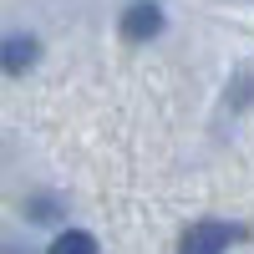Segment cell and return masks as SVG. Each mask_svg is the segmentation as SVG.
Segmentation results:
<instances>
[{
  "label": "cell",
  "instance_id": "1",
  "mask_svg": "<svg viewBox=\"0 0 254 254\" xmlns=\"http://www.w3.org/2000/svg\"><path fill=\"white\" fill-rule=\"evenodd\" d=\"M239 239V229L234 224H219V219H203V224H193L183 234V244H178V254H224L229 244Z\"/></svg>",
  "mask_w": 254,
  "mask_h": 254
},
{
  "label": "cell",
  "instance_id": "2",
  "mask_svg": "<svg viewBox=\"0 0 254 254\" xmlns=\"http://www.w3.org/2000/svg\"><path fill=\"white\" fill-rule=\"evenodd\" d=\"M158 31H163V10L153 5V0L127 5V15H122V36H127V41H153Z\"/></svg>",
  "mask_w": 254,
  "mask_h": 254
},
{
  "label": "cell",
  "instance_id": "3",
  "mask_svg": "<svg viewBox=\"0 0 254 254\" xmlns=\"http://www.w3.org/2000/svg\"><path fill=\"white\" fill-rule=\"evenodd\" d=\"M31 61H36V41L31 36H10L5 41V71L15 76V71H26Z\"/></svg>",
  "mask_w": 254,
  "mask_h": 254
},
{
  "label": "cell",
  "instance_id": "4",
  "mask_svg": "<svg viewBox=\"0 0 254 254\" xmlns=\"http://www.w3.org/2000/svg\"><path fill=\"white\" fill-rule=\"evenodd\" d=\"M51 254H97V239L87 234V229H66V234H56Z\"/></svg>",
  "mask_w": 254,
  "mask_h": 254
}]
</instances>
